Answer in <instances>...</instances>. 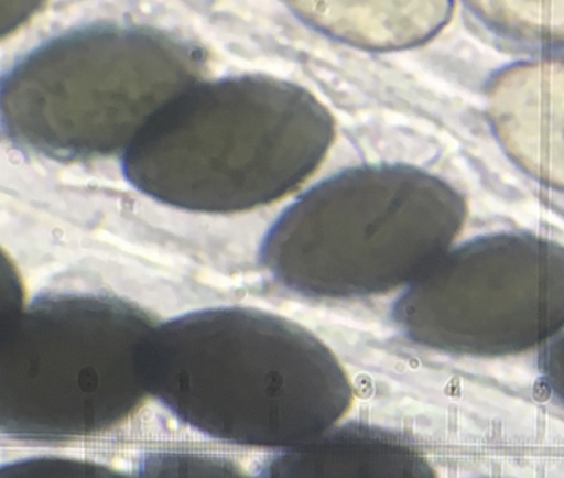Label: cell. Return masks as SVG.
Instances as JSON below:
<instances>
[{
	"instance_id": "1",
	"label": "cell",
	"mask_w": 564,
	"mask_h": 478,
	"mask_svg": "<svg viewBox=\"0 0 564 478\" xmlns=\"http://www.w3.org/2000/svg\"><path fill=\"white\" fill-rule=\"evenodd\" d=\"M334 137L303 87L248 74L197 83L158 111L122 159L126 180L175 208L231 214L291 193Z\"/></svg>"
},
{
	"instance_id": "2",
	"label": "cell",
	"mask_w": 564,
	"mask_h": 478,
	"mask_svg": "<svg viewBox=\"0 0 564 478\" xmlns=\"http://www.w3.org/2000/svg\"><path fill=\"white\" fill-rule=\"evenodd\" d=\"M205 69L200 46L163 30L119 22L72 28L2 76V129L19 148L56 161L107 156L127 149Z\"/></svg>"
},
{
	"instance_id": "3",
	"label": "cell",
	"mask_w": 564,
	"mask_h": 478,
	"mask_svg": "<svg viewBox=\"0 0 564 478\" xmlns=\"http://www.w3.org/2000/svg\"><path fill=\"white\" fill-rule=\"evenodd\" d=\"M463 203L442 180L408 164H367L310 188L276 219L260 259L304 295L351 298L408 287L443 256Z\"/></svg>"
},
{
	"instance_id": "4",
	"label": "cell",
	"mask_w": 564,
	"mask_h": 478,
	"mask_svg": "<svg viewBox=\"0 0 564 478\" xmlns=\"http://www.w3.org/2000/svg\"><path fill=\"white\" fill-rule=\"evenodd\" d=\"M143 359L178 409L273 444L323 432L350 401L345 372L318 338L254 308L214 307L156 324Z\"/></svg>"
},
{
	"instance_id": "5",
	"label": "cell",
	"mask_w": 564,
	"mask_h": 478,
	"mask_svg": "<svg viewBox=\"0 0 564 478\" xmlns=\"http://www.w3.org/2000/svg\"><path fill=\"white\" fill-rule=\"evenodd\" d=\"M488 111L514 161L564 185V58L522 63L500 73L488 89Z\"/></svg>"
},
{
	"instance_id": "6",
	"label": "cell",
	"mask_w": 564,
	"mask_h": 478,
	"mask_svg": "<svg viewBox=\"0 0 564 478\" xmlns=\"http://www.w3.org/2000/svg\"><path fill=\"white\" fill-rule=\"evenodd\" d=\"M297 17L321 32L369 50L415 46L452 14L448 2H293Z\"/></svg>"
},
{
	"instance_id": "7",
	"label": "cell",
	"mask_w": 564,
	"mask_h": 478,
	"mask_svg": "<svg viewBox=\"0 0 564 478\" xmlns=\"http://www.w3.org/2000/svg\"><path fill=\"white\" fill-rule=\"evenodd\" d=\"M468 7L491 30L529 47H564V3L476 2Z\"/></svg>"
},
{
	"instance_id": "8",
	"label": "cell",
	"mask_w": 564,
	"mask_h": 478,
	"mask_svg": "<svg viewBox=\"0 0 564 478\" xmlns=\"http://www.w3.org/2000/svg\"><path fill=\"white\" fill-rule=\"evenodd\" d=\"M544 373L550 388L564 401V351L556 352L545 360Z\"/></svg>"
}]
</instances>
